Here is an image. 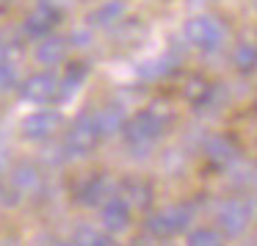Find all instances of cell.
Segmentation results:
<instances>
[{
    "label": "cell",
    "instance_id": "6da1fadb",
    "mask_svg": "<svg viewBox=\"0 0 257 246\" xmlns=\"http://www.w3.org/2000/svg\"><path fill=\"white\" fill-rule=\"evenodd\" d=\"M169 116L158 108H144L139 111L130 122H124V141L133 152H147L163 133H166Z\"/></svg>",
    "mask_w": 257,
    "mask_h": 246
},
{
    "label": "cell",
    "instance_id": "7a4b0ae2",
    "mask_svg": "<svg viewBox=\"0 0 257 246\" xmlns=\"http://www.w3.org/2000/svg\"><path fill=\"white\" fill-rule=\"evenodd\" d=\"M185 39L202 53H216L227 42V28L216 17H194L185 23Z\"/></svg>",
    "mask_w": 257,
    "mask_h": 246
},
{
    "label": "cell",
    "instance_id": "3957f363",
    "mask_svg": "<svg viewBox=\"0 0 257 246\" xmlns=\"http://www.w3.org/2000/svg\"><path fill=\"white\" fill-rule=\"evenodd\" d=\"M194 218V205H172L163 210L152 213L147 218V232H152L155 238H172V235L183 232Z\"/></svg>",
    "mask_w": 257,
    "mask_h": 246
},
{
    "label": "cell",
    "instance_id": "277c9868",
    "mask_svg": "<svg viewBox=\"0 0 257 246\" xmlns=\"http://www.w3.org/2000/svg\"><path fill=\"white\" fill-rule=\"evenodd\" d=\"M100 128H97V119L94 116H78L72 125H69L67 136H64V150L67 155L80 158V155H89L97 144H100Z\"/></svg>",
    "mask_w": 257,
    "mask_h": 246
},
{
    "label": "cell",
    "instance_id": "5b68a950",
    "mask_svg": "<svg viewBox=\"0 0 257 246\" xmlns=\"http://www.w3.org/2000/svg\"><path fill=\"white\" fill-rule=\"evenodd\" d=\"M20 94L28 102H36V105L53 102V100H58V78L53 72H36L20 86Z\"/></svg>",
    "mask_w": 257,
    "mask_h": 246
},
{
    "label": "cell",
    "instance_id": "8992f818",
    "mask_svg": "<svg viewBox=\"0 0 257 246\" xmlns=\"http://www.w3.org/2000/svg\"><path fill=\"white\" fill-rule=\"evenodd\" d=\"M251 221V207L246 199H227L218 207V227L227 235H240Z\"/></svg>",
    "mask_w": 257,
    "mask_h": 246
},
{
    "label": "cell",
    "instance_id": "52a82bcc",
    "mask_svg": "<svg viewBox=\"0 0 257 246\" xmlns=\"http://www.w3.org/2000/svg\"><path fill=\"white\" fill-rule=\"evenodd\" d=\"M58 130H61V116H58L56 111H47V108L34 111L31 116H25V122H23V136L31 141H47V139H53Z\"/></svg>",
    "mask_w": 257,
    "mask_h": 246
},
{
    "label": "cell",
    "instance_id": "ba28073f",
    "mask_svg": "<svg viewBox=\"0 0 257 246\" xmlns=\"http://www.w3.org/2000/svg\"><path fill=\"white\" fill-rule=\"evenodd\" d=\"M39 188H42V172L34 163H20L9 174V194L14 196V202L25 199V196H34Z\"/></svg>",
    "mask_w": 257,
    "mask_h": 246
},
{
    "label": "cell",
    "instance_id": "9c48e42d",
    "mask_svg": "<svg viewBox=\"0 0 257 246\" xmlns=\"http://www.w3.org/2000/svg\"><path fill=\"white\" fill-rule=\"evenodd\" d=\"M102 227L108 232H124L130 227V205L122 196H108L102 202Z\"/></svg>",
    "mask_w": 257,
    "mask_h": 246
},
{
    "label": "cell",
    "instance_id": "30bf717a",
    "mask_svg": "<svg viewBox=\"0 0 257 246\" xmlns=\"http://www.w3.org/2000/svg\"><path fill=\"white\" fill-rule=\"evenodd\" d=\"M56 25H58V9L42 3L39 9H34V12L25 17V34L34 36V39H42V36H47Z\"/></svg>",
    "mask_w": 257,
    "mask_h": 246
},
{
    "label": "cell",
    "instance_id": "8fae6325",
    "mask_svg": "<svg viewBox=\"0 0 257 246\" xmlns=\"http://www.w3.org/2000/svg\"><path fill=\"white\" fill-rule=\"evenodd\" d=\"M205 155H207V161H210L213 166L227 169L229 163H235V158H238V147H235L227 136H213V139L205 144Z\"/></svg>",
    "mask_w": 257,
    "mask_h": 246
},
{
    "label": "cell",
    "instance_id": "7c38bea8",
    "mask_svg": "<svg viewBox=\"0 0 257 246\" xmlns=\"http://www.w3.org/2000/svg\"><path fill=\"white\" fill-rule=\"evenodd\" d=\"M108 194H111V183H108V177H102V174H91V177L80 185L78 202L86 205V207H94V205H102V202L108 199Z\"/></svg>",
    "mask_w": 257,
    "mask_h": 246
},
{
    "label": "cell",
    "instance_id": "4fadbf2b",
    "mask_svg": "<svg viewBox=\"0 0 257 246\" xmlns=\"http://www.w3.org/2000/svg\"><path fill=\"white\" fill-rule=\"evenodd\" d=\"M34 56H36V61H39V64L56 67V64H61L64 56H67V42L58 39V36H50V34H47V36H42V39H39Z\"/></svg>",
    "mask_w": 257,
    "mask_h": 246
},
{
    "label": "cell",
    "instance_id": "5bb4252c",
    "mask_svg": "<svg viewBox=\"0 0 257 246\" xmlns=\"http://www.w3.org/2000/svg\"><path fill=\"white\" fill-rule=\"evenodd\" d=\"M119 196H122L130 207H147L152 202V188H150V183H144V180H124L122 194Z\"/></svg>",
    "mask_w": 257,
    "mask_h": 246
},
{
    "label": "cell",
    "instance_id": "9a60e30c",
    "mask_svg": "<svg viewBox=\"0 0 257 246\" xmlns=\"http://www.w3.org/2000/svg\"><path fill=\"white\" fill-rule=\"evenodd\" d=\"M122 14H124V3H122V0H108V3L97 6L94 12L89 14V23L97 25V28H108V25H113L116 20H122Z\"/></svg>",
    "mask_w": 257,
    "mask_h": 246
},
{
    "label": "cell",
    "instance_id": "2e32d148",
    "mask_svg": "<svg viewBox=\"0 0 257 246\" xmlns=\"http://www.w3.org/2000/svg\"><path fill=\"white\" fill-rule=\"evenodd\" d=\"M86 72H89V69H86V64H72V67L67 69V75L58 80V100H69V97H72L80 86H83Z\"/></svg>",
    "mask_w": 257,
    "mask_h": 246
},
{
    "label": "cell",
    "instance_id": "e0dca14e",
    "mask_svg": "<svg viewBox=\"0 0 257 246\" xmlns=\"http://www.w3.org/2000/svg\"><path fill=\"white\" fill-rule=\"evenodd\" d=\"M97 119V128H100V136L102 139H111V136H116L119 130L124 128V113L119 111V108H102L100 113H94Z\"/></svg>",
    "mask_w": 257,
    "mask_h": 246
},
{
    "label": "cell",
    "instance_id": "ac0fdd59",
    "mask_svg": "<svg viewBox=\"0 0 257 246\" xmlns=\"http://www.w3.org/2000/svg\"><path fill=\"white\" fill-rule=\"evenodd\" d=\"M72 243H78V246H108V243H113V240H111V232H102V229H94V227H78L72 235Z\"/></svg>",
    "mask_w": 257,
    "mask_h": 246
},
{
    "label": "cell",
    "instance_id": "d6986e66",
    "mask_svg": "<svg viewBox=\"0 0 257 246\" xmlns=\"http://www.w3.org/2000/svg\"><path fill=\"white\" fill-rule=\"evenodd\" d=\"M232 64L240 72H254L257 69V47L249 45V42H240L232 53Z\"/></svg>",
    "mask_w": 257,
    "mask_h": 246
},
{
    "label": "cell",
    "instance_id": "ffe728a7",
    "mask_svg": "<svg viewBox=\"0 0 257 246\" xmlns=\"http://www.w3.org/2000/svg\"><path fill=\"white\" fill-rule=\"evenodd\" d=\"M172 69H174L172 58H152V61H144L139 67V75L144 80H158V78H163V75H169Z\"/></svg>",
    "mask_w": 257,
    "mask_h": 246
},
{
    "label": "cell",
    "instance_id": "44dd1931",
    "mask_svg": "<svg viewBox=\"0 0 257 246\" xmlns=\"http://www.w3.org/2000/svg\"><path fill=\"white\" fill-rule=\"evenodd\" d=\"M185 97H188V100L194 102L196 108H202V105H207V102H210L213 86L207 83V80H202V78H194V80L188 83V89H185Z\"/></svg>",
    "mask_w": 257,
    "mask_h": 246
},
{
    "label": "cell",
    "instance_id": "7402d4cb",
    "mask_svg": "<svg viewBox=\"0 0 257 246\" xmlns=\"http://www.w3.org/2000/svg\"><path fill=\"white\" fill-rule=\"evenodd\" d=\"M188 243L191 246H218L221 243V235L210 227H202V229H194V232L188 235Z\"/></svg>",
    "mask_w": 257,
    "mask_h": 246
},
{
    "label": "cell",
    "instance_id": "603a6c76",
    "mask_svg": "<svg viewBox=\"0 0 257 246\" xmlns=\"http://www.w3.org/2000/svg\"><path fill=\"white\" fill-rule=\"evenodd\" d=\"M17 86V72L9 61H0V94H6Z\"/></svg>",
    "mask_w": 257,
    "mask_h": 246
},
{
    "label": "cell",
    "instance_id": "cb8c5ba5",
    "mask_svg": "<svg viewBox=\"0 0 257 246\" xmlns=\"http://www.w3.org/2000/svg\"><path fill=\"white\" fill-rule=\"evenodd\" d=\"M72 39H78L75 45H80V47H83V45H89V34H83V31H78V34H75Z\"/></svg>",
    "mask_w": 257,
    "mask_h": 246
},
{
    "label": "cell",
    "instance_id": "d4e9b609",
    "mask_svg": "<svg viewBox=\"0 0 257 246\" xmlns=\"http://www.w3.org/2000/svg\"><path fill=\"white\" fill-rule=\"evenodd\" d=\"M0 61H6V47L0 45Z\"/></svg>",
    "mask_w": 257,
    "mask_h": 246
},
{
    "label": "cell",
    "instance_id": "484cf974",
    "mask_svg": "<svg viewBox=\"0 0 257 246\" xmlns=\"http://www.w3.org/2000/svg\"><path fill=\"white\" fill-rule=\"evenodd\" d=\"M254 3H257V0H254Z\"/></svg>",
    "mask_w": 257,
    "mask_h": 246
}]
</instances>
